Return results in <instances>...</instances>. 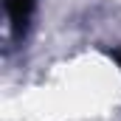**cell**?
I'll return each instance as SVG.
<instances>
[{
    "label": "cell",
    "mask_w": 121,
    "mask_h": 121,
    "mask_svg": "<svg viewBox=\"0 0 121 121\" xmlns=\"http://www.w3.org/2000/svg\"><path fill=\"white\" fill-rule=\"evenodd\" d=\"M116 59H118V65H121V51H116Z\"/></svg>",
    "instance_id": "cell-2"
},
{
    "label": "cell",
    "mask_w": 121,
    "mask_h": 121,
    "mask_svg": "<svg viewBox=\"0 0 121 121\" xmlns=\"http://www.w3.org/2000/svg\"><path fill=\"white\" fill-rule=\"evenodd\" d=\"M34 3H37V0H6L9 20H11V26H14V31H17V34L26 28L31 11H34Z\"/></svg>",
    "instance_id": "cell-1"
}]
</instances>
